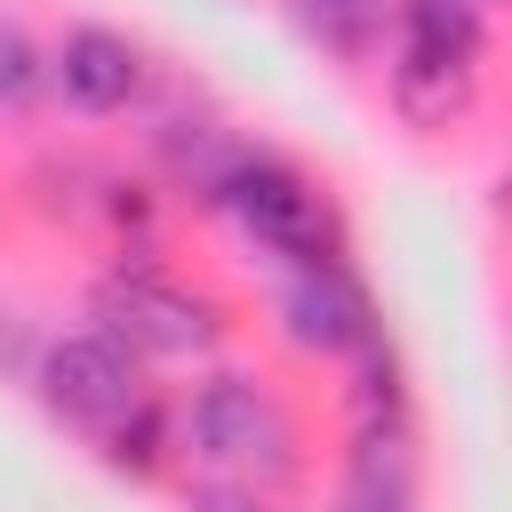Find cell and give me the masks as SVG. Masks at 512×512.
<instances>
[{
  "mask_svg": "<svg viewBox=\"0 0 512 512\" xmlns=\"http://www.w3.org/2000/svg\"><path fill=\"white\" fill-rule=\"evenodd\" d=\"M40 96V56L16 24H0V112H24Z\"/></svg>",
  "mask_w": 512,
  "mask_h": 512,
  "instance_id": "obj_9",
  "label": "cell"
},
{
  "mask_svg": "<svg viewBox=\"0 0 512 512\" xmlns=\"http://www.w3.org/2000/svg\"><path fill=\"white\" fill-rule=\"evenodd\" d=\"M472 8H488V0H472Z\"/></svg>",
  "mask_w": 512,
  "mask_h": 512,
  "instance_id": "obj_11",
  "label": "cell"
},
{
  "mask_svg": "<svg viewBox=\"0 0 512 512\" xmlns=\"http://www.w3.org/2000/svg\"><path fill=\"white\" fill-rule=\"evenodd\" d=\"M280 320H288V336L304 344V352H360L368 336H376V320H368V296H360V280L328 256V264H296V280H288V296H280Z\"/></svg>",
  "mask_w": 512,
  "mask_h": 512,
  "instance_id": "obj_6",
  "label": "cell"
},
{
  "mask_svg": "<svg viewBox=\"0 0 512 512\" xmlns=\"http://www.w3.org/2000/svg\"><path fill=\"white\" fill-rule=\"evenodd\" d=\"M56 88H64V104H80V112H120V104L144 88V56H136V40L112 32V24H72L64 48H56Z\"/></svg>",
  "mask_w": 512,
  "mask_h": 512,
  "instance_id": "obj_7",
  "label": "cell"
},
{
  "mask_svg": "<svg viewBox=\"0 0 512 512\" xmlns=\"http://www.w3.org/2000/svg\"><path fill=\"white\" fill-rule=\"evenodd\" d=\"M40 400L80 424V432H112L144 408V376H136V352H120L112 336H64L48 344L40 360Z\"/></svg>",
  "mask_w": 512,
  "mask_h": 512,
  "instance_id": "obj_4",
  "label": "cell"
},
{
  "mask_svg": "<svg viewBox=\"0 0 512 512\" xmlns=\"http://www.w3.org/2000/svg\"><path fill=\"white\" fill-rule=\"evenodd\" d=\"M216 200L232 208V224H240L256 248H272V256H288V264H328V256H336L328 208H320V192H312L288 160H232V168L216 176Z\"/></svg>",
  "mask_w": 512,
  "mask_h": 512,
  "instance_id": "obj_2",
  "label": "cell"
},
{
  "mask_svg": "<svg viewBox=\"0 0 512 512\" xmlns=\"http://www.w3.org/2000/svg\"><path fill=\"white\" fill-rule=\"evenodd\" d=\"M184 512H264L248 488H192V504Z\"/></svg>",
  "mask_w": 512,
  "mask_h": 512,
  "instance_id": "obj_10",
  "label": "cell"
},
{
  "mask_svg": "<svg viewBox=\"0 0 512 512\" xmlns=\"http://www.w3.org/2000/svg\"><path fill=\"white\" fill-rule=\"evenodd\" d=\"M472 64H480V8L472 0H400V112L440 128L448 112L472 104Z\"/></svg>",
  "mask_w": 512,
  "mask_h": 512,
  "instance_id": "obj_1",
  "label": "cell"
},
{
  "mask_svg": "<svg viewBox=\"0 0 512 512\" xmlns=\"http://www.w3.org/2000/svg\"><path fill=\"white\" fill-rule=\"evenodd\" d=\"M96 320H104V336L120 352H152V360H192L216 336L208 304L168 288V280H152V272H112L96 288Z\"/></svg>",
  "mask_w": 512,
  "mask_h": 512,
  "instance_id": "obj_5",
  "label": "cell"
},
{
  "mask_svg": "<svg viewBox=\"0 0 512 512\" xmlns=\"http://www.w3.org/2000/svg\"><path fill=\"white\" fill-rule=\"evenodd\" d=\"M184 424H192V448H200L216 472H264V480H280V472H288L296 432H288L280 400H272V392H256V384H240V376L200 384Z\"/></svg>",
  "mask_w": 512,
  "mask_h": 512,
  "instance_id": "obj_3",
  "label": "cell"
},
{
  "mask_svg": "<svg viewBox=\"0 0 512 512\" xmlns=\"http://www.w3.org/2000/svg\"><path fill=\"white\" fill-rule=\"evenodd\" d=\"M288 16H296V32H312L336 56H368L384 32V0H288Z\"/></svg>",
  "mask_w": 512,
  "mask_h": 512,
  "instance_id": "obj_8",
  "label": "cell"
}]
</instances>
